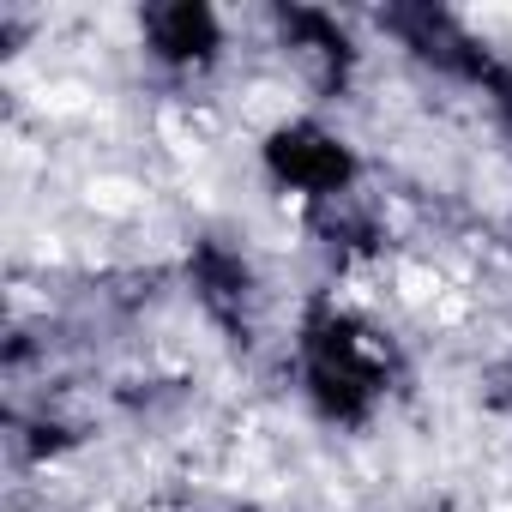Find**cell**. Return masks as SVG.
<instances>
[{
    "instance_id": "1",
    "label": "cell",
    "mask_w": 512,
    "mask_h": 512,
    "mask_svg": "<svg viewBox=\"0 0 512 512\" xmlns=\"http://www.w3.org/2000/svg\"><path fill=\"white\" fill-rule=\"evenodd\" d=\"M296 380L320 422L362 428L386 404V392L398 380V356L362 314H350L338 302H314L296 326Z\"/></svg>"
},
{
    "instance_id": "2",
    "label": "cell",
    "mask_w": 512,
    "mask_h": 512,
    "mask_svg": "<svg viewBox=\"0 0 512 512\" xmlns=\"http://www.w3.org/2000/svg\"><path fill=\"white\" fill-rule=\"evenodd\" d=\"M181 278H187V296L199 302V314L247 344L253 332H260V308H266V284L260 272H253L247 247H235L229 235H193L187 241V260H181Z\"/></svg>"
},
{
    "instance_id": "3",
    "label": "cell",
    "mask_w": 512,
    "mask_h": 512,
    "mask_svg": "<svg viewBox=\"0 0 512 512\" xmlns=\"http://www.w3.org/2000/svg\"><path fill=\"white\" fill-rule=\"evenodd\" d=\"M260 163H266L272 187H278V193H296L302 205L332 199V193H344V187L362 181V157L350 151V139L332 133V127L314 121V115L278 121V127L266 133V145H260Z\"/></svg>"
},
{
    "instance_id": "4",
    "label": "cell",
    "mask_w": 512,
    "mask_h": 512,
    "mask_svg": "<svg viewBox=\"0 0 512 512\" xmlns=\"http://www.w3.org/2000/svg\"><path fill=\"white\" fill-rule=\"evenodd\" d=\"M272 43L290 61V73L314 91V97H344L350 73H356V43L344 31L338 13L320 7H278L272 13Z\"/></svg>"
},
{
    "instance_id": "5",
    "label": "cell",
    "mask_w": 512,
    "mask_h": 512,
    "mask_svg": "<svg viewBox=\"0 0 512 512\" xmlns=\"http://www.w3.org/2000/svg\"><path fill=\"white\" fill-rule=\"evenodd\" d=\"M139 43L169 79H199V73H211L223 61L229 31L205 0H163V7L139 13Z\"/></svg>"
},
{
    "instance_id": "6",
    "label": "cell",
    "mask_w": 512,
    "mask_h": 512,
    "mask_svg": "<svg viewBox=\"0 0 512 512\" xmlns=\"http://www.w3.org/2000/svg\"><path fill=\"white\" fill-rule=\"evenodd\" d=\"M302 223H308V235L320 241V253H326L332 266H362V260H380L386 241H392L386 199H380L368 181H356V187H344V193H332V199L302 205Z\"/></svg>"
}]
</instances>
